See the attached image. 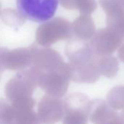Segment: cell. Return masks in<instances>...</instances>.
Segmentation results:
<instances>
[{
  "instance_id": "obj_7",
  "label": "cell",
  "mask_w": 124,
  "mask_h": 124,
  "mask_svg": "<svg viewBox=\"0 0 124 124\" xmlns=\"http://www.w3.org/2000/svg\"><path fill=\"white\" fill-rule=\"evenodd\" d=\"M37 115L41 124H55L63 118L64 101L46 94L39 102Z\"/></svg>"
},
{
  "instance_id": "obj_6",
  "label": "cell",
  "mask_w": 124,
  "mask_h": 124,
  "mask_svg": "<svg viewBox=\"0 0 124 124\" xmlns=\"http://www.w3.org/2000/svg\"><path fill=\"white\" fill-rule=\"evenodd\" d=\"M34 107L14 105L6 99L0 101V124H41Z\"/></svg>"
},
{
  "instance_id": "obj_1",
  "label": "cell",
  "mask_w": 124,
  "mask_h": 124,
  "mask_svg": "<svg viewBox=\"0 0 124 124\" xmlns=\"http://www.w3.org/2000/svg\"><path fill=\"white\" fill-rule=\"evenodd\" d=\"M28 70L37 86L46 94L60 98L66 94L72 80L71 69L55 52L43 51L37 54Z\"/></svg>"
},
{
  "instance_id": "obj_4",
  "label": "cell",
  "mask_w": 124,
  "mask_h": 124,
  "mask_svg": "<svg viewBox=\"0 0 124 124\" xmlns=\"http://www.w3.org/2000/svg\"><path fill=\"white\" fill-rule=\"evenodd\" d=\"M72 81L81 84H93L102 76L98 66V59H92L89 54L78 52L70 57Z\"/></svg>"
},
{
  "instance_id": "obj_8",
  "label": "cell",
  "mask_w": 124,
  "mask_h": 124,
  "mask_svg": "<svg viewBox=\"0 0 124 124\" xmlns=\"http://www.w3.org/2000/svg\"><path fill=\"white\" fill-rule=\"evenodd\" d=\"M89 118L94 124H124L121 116L102 100L91 101Z\"/></svg>"
},
{
  "instance_id": "obj_3",
  "label": "cell",
  "mask_w": 124,
  "mask_h": 124,
  "mask_svg": "<svg viewBox=\"0 0 124 124\" xmlns=\"http://www.w3.org/2000/svg\"><path fill=\"white\" fill-rule=\"evenodd\" d=\"M59 5V0H16L18 12L27 20L43 23L51 20Z\"/></svg>"
},
{
  "instance_id": "obj_5",
  "label": "cell",
  "mask_w": 124,
  "mask_h": 124,
  "mask_svg": "<svg viewBox=\"0 0 124 124\" xmlns=\"http://www.w3.org/2000/svg\"><path fill=\"white\" fill-rule=\"evenodd\" d=\"M62 124H87L91 100L81 93H71L64 100Z\"/></svg>"
},
{
  "instance_id": "obj_11",
  "label": "cell",
  "mask_w": 124,
  "mask_h": 124,
  "mask_svg": "<svg viewBox=\"0 0 124 124\" xmlns=\"http://www.w3.org/2000/svg\"><path fill=\"white\" fill-rule=\"evenodd\" d=\"M107 102L115 110H124V86H118L110 90Z\"/></svg>"
},
{
  "instance_id": "obj_12",
  "label": "cell",
  "mask_w": 124,
  "mask_h": 124,
  "mask_svg": "<svg viewBox=\"0 0 124 124\" xmlns=\"http://www.w3.org/2000/svg\"><path fill=\"white\" fill-rule=\"evenodd\" d=\"M121 117H122V118H123V120H124V110H123V112H122V113L121 114Z\"/></svg>"
},
{
  "instance_id": "obj_2",
  "label": "cell",
  "mask_w": 124,
  "mask_h": 124,
  "mask_svg": "<svg viewBox=\"0 0 124 124\" xmlns=\"http://www.w3.org/2000/svg\"><path fill=\"white\" fill-rule=\"evenodd\" d=\"M37 84L28 70L18 73L5 85L6 100L11 104L35 106L33 93Z\"/></svg>"
},
{
  "instance_id": "obj_10",
  "label": "cell",
  "mask_w": 124,
  "mask_h": 124,
  "mask_svg": "<svg viewBox=\"0 0 124 124\" xmlns=\"http://www.w3.org/2000/svg\"><path fill=\"white\" fill-rule=\"evenodd\" d=\"M98 66L101 75L108 78L115 77L118 71V62L114 57H100L98 59Z\"/></svg>"
},
{
  "instance_id": "obj_9",
  "label": "cell",
  "mask_w": 124,
  "mask_h": 124,
  "mask_svg": "<svg viewBox=\"0 0 124 124\" xmlns=\"http://www.w3.org/2000/svg\"><path fill=\"white\" fill-rule=\"evenodd\" d=\"M33 57L28 50H16L1 54V67L3 70H22L32 64Z\"/></svg>"
}]
</instances>
